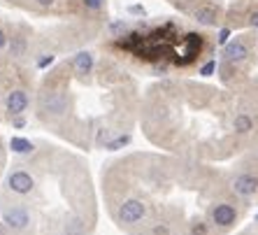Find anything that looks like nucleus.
<instances>
[{
  "instance_id": "f257e3e1",
  "label": "nucleus",
  "mask_w": 258,
  "mask_h": 235,
  "mask_svg": "<svg viewBox=\"0 0 258 235\" xmlns=\"http://www.w3.org/2000/svg\"><path fill=\"white\" fill-rule=\"evenodd\" d=\"M147 214V207H144L142 200H126L123 205L119 207V219L123 223H135Z\"/></svg>"
},
{
  "instance_id": "f03ea898",
  "label": "nucleus",
  "mask_w": 258,
  "mask_h": 235,
  "mask_svg": "<svg viewBox=\"0 0 258 235\" xmlns=\"http://www.w3.org/2000/svg\"><path fill=\"white\" fill-rule=\"evenodd\" d=\"M212 219H214L216 226H233L235 219H237V212L228 203H219L214 207V212H212Z\"/></svg>"
},
{
  "instance_id": "7ed1b4c3",
  "label": "nucleus",
  "mask_w": 258,
  "mask_h": 235,
  "mask_svg": "<svg viewBox=\"0 0 258 235\" xmlns=\"http://www.w3.org/2000/svg\"><path fill=\"white\" fill-rule=\"evenodd\" d=\"M233 191L237 193V196H244V198L253 196V193L258 191V177H253V175H240L237 180L233 182Z\"/></svg>"
},
{
  "instance_id": "20e7f679",
  "label": "nucleus",
  "mask_w": 258,
  "mask_h": 235,
  "mask_svg": "<svg viewBox=\"0 0 258 235\" xmlns=\"http://www.w3.org/2000/svg\"><path fill=\"white\" fill-rule=\"evenodd\" d=\"M193 19L203 26H214L216 19H219V7H216L214 3H203V5L193 12Z\"/></svg>"
},
{
  "instance_id": "39448f33",
  "label": "nucleus",
  "mask_w": 258,
  "mask_h": 235,
  "mask_svg": "<svg viewBox=\"0 0 258 235\" xmlns=\"http://www.w3.org/2000/svg\"><path fill=\"white\" fill-rule=\"evenodd\" d=\"M200 49H203V37L196 35V33H188L186 37H184V58L179 61V63H191L196 56L200 54Z\"/></svg>"
},
{
  "instance_id": "423d86ee",
  "label": "nucleus",
  "mask_w": 258,
  "mask_h": 235,
  "mask_svg": "<svg viewBox=\"0 0 258 235\" xmlns=\"http://www.w3.org/2000/svg\"><path fill=\"white\" fill-rule=\"evenodd\" d=\"M246 56H249V49H246V44L242 42V40L228 42L226 49H223V58L228 61V63H240V61H244Z\"/></svg>"
},
{
  "instance_id": "0eeeda50",
  "label": "nucleus",
  "mask_w": 258,
  "mask_h": 235,
  "mask_svg": "<svg viewBox=\"0 0 258 235\" xmlns=\"http://www.w3.org/2000/svg\"><path fill=\"white\" fill-rule=\"evenodd\" d=\"M3 219H5V223L12 226V228H26V226H28V212H26L24 207L5 210L3 212Z\"/></svg>"
},
{
  "instance_id": "6e6552de",
  "label": "nucleus",
  "mask_w": 258,
  "mask_h": 235,
  "mask_svg": "<svg viewBox=\"0 0 258 235\" xmlns=\"http://www.w3.org/2000/svg\"><path fill=\"white\" fill-rule=\"evenodd\" d=\"M7 182H10V189L14 193H30V189H33V177L28 172H12Z\"/></svg>"
},
{
  "instance_id": "1a4fd4ad",
  "label": "nucleus",
  "mask_w": 258,
  "mask_h": 235,
  "mask_svg": "<svg viewBox=\"0 0 258 235\" xmlns=\"http://www.w3.org/2000/svg\"><path fill=\"white\" fill-rule=\"evenodd\" d=\"M26 107H28V96H26L24 91H12V93L7 96V112L12 116L21 114Z\"/></svg>"
},
{
  "instance_id": "9d476101",
  "label": "nucleus",
  "mask_w": 258,
  "mask_h": 235,
  "mask_svg": "<svg viewBox=\"0 0 258 235\" xmlns=\"http://www.w3.org/2000/svg\"><path fill=\"white\" fill-rule=\"evenodd\" d=\"M75 68H77L79 75H86L93 68V56L89 54V51H79L77 56H75Z\"/></svg>"
},
{
  "instance_id": "9b49d317",
  "label": "nucleus",
  "mask_w": 258,
  "mask_h": 235,
  "mask_svg": "<svg viewBox=\"0 0 258 235\" xmlns=\"http://www.w3.org/2000/svg\"><path fill=\"white\" fill-rule=\"evenodd\" d=\"M10 147H12V151H17V154H30V151H33V145L24 138H12L10 140Z\"/></svg>"
},
{
  "instance_id": "f8f14e48",
  "label": "nucleus",
  "mask_w": 258,
  "mask_h": 235,
  "mask_svg": "<svg viewBox=\"0 0 258 235\" xmlns=\"http://www.w3.org/2000/svg\"><path fill=\"white\" fill-rule=\"evenodd\" d=\"M253 126V121L249 119L246 114H240V116H235V131L237 133H249Z\"/></svg>"
},
{
  "instance_id": "ddd939ff",
  "label": "nucleus",
  "mask_w": 258,
  "mask_h": 235,
  "mask_svg": "<svg viewBox=\"0 0 258 235\" xmlns=\"http://www.w3.org/2000/svg\"><path fill=\"white\" fill-rule=\"evenodd\" d=\"M128 142H131V135H119V138H116V140H112V142H107V145H105V147H107V149H112V151H114V149H121V147H126Z\"/></svg>"
},
{
  "instance_id": "4468645a",
  "label": "nucleus",
  "mask_w": 258,
  "mask_h": 235,
  "mask_svg": "<svg viewBox=\"0 0 258 235\" xmlns=\"http://www.w3.org/2000/svg\"><path fill=\"white\" fill-rule=\"evenodd\" d=\"M214 70H216V61H207V63L200 68V75H203V77H210Z\"/></svg>"
},
{
  "instance_id": "2eb2a0df",
  "label": "nucleus",
  "mask_w": 258,
  "mask_h": 235,
  "mask_svg": "<svg viewBox=\"0 0 258 235\" xmlns=\"http://www.w3.org/2000/svg\"><path fill=\"white\" fill-rule=\"evenodd\" d=\"M228 37H230V28H221L216 40H219V44H221V47H226V44H228Z\"/></svg>"
},
{
  "instance_id": "dca6fc26",
  "label": "nucleus",
  "mask_w": 258,
  "mask_h": 235,
  "mask_svg": "<svg viewBox=\"0 0 258 235\" xmlns=\"http://www.w3.org/2000/svg\"><path fill=\"white\" fill-rule=\"evenodd\" d=\"M191 233L193 235H207V226H205V223H193Z\"/></svg>"
},
{
  "instance_id": "f3484780",
  "label": "nucleus",
  "mask_w": 258,
  "mask_h": 235,
  "mask_svg": "<svg viewBox=\"0 0 258 235\" xmlns=\"http://www.w3.org/2000/svg\"><path fill=\"white\" fill-rule=\"evenodd\" d=\"M102 3H105V0H84V5L89 7V10H100Z\"/></svg>"
},
{
  "instance_id": "a211bd4d",
  "label": "nucleus",
  "mask_w": 258,
  "mask_h": 235,
  "mask_svg": "<svg viewBox=\"0 0 258 235\" xmlns=\"http://www.w3.org/2000/svg\"><path fill=\"white\" fill-rule=\"evenodd\" d=\"M249 26H253V28H258V10H253V12L249 14Z\"/></svg>"
},
{
  "instance_id": "6ab92c4d",
  "label": "nucleus",
  "mask_w": 258,
  "mask_h": 235,
  "mask_svg": "<svg viewBox=\"0 0 258 235\" xmlns=\"http://www.w3.org/2000/svg\"><path fill=\"white\" fill-rule=\"evenodd\" d=\"M128 12H131V14H140V17H144V7H140V5H131V7H128Z\"/></svg>"
},
{
  "instance_id": "aec40b11",
  "label": "nucleus",
  "mask_w": 258,
  "mask_h": 235,
  "mask_svg": "<svg viewBox=\"0 0 258 235\" xmlns=\"http://www.w3.org/2000/svg\"><path fill=\"white\" fill-rule=\"evenodd\" d=\"M54 63V56H44L42 61H40V68H47V66H51Z\"/></svg>"
},
{
  "instance_id": "412c9836",
  "label": "nucleus",
  "mask_w": 258,
  "mask_h": 235,
  "mask_svg": "<svg viewBox=\"0 0 258 235\" xmlns=\"http://www.w3.org/2000/svg\"><path fill=\"white\" fill-rule=\"evenodd\" d=\"M154 235H168V228H165V226H156V228H154Z\"/></svg>"
},
{
  "instance_id": "4be33fe9",
  "label": "nucleus",
  "mask_w": 258,
  "mask_h": 235,
  "mask_svg": "<svg viewBox=\"0 0 258 235\" xmlns=\"http://www.w3.org/2000/svg\"><path fill=\"white\" fill-rule=\"evenodd\" d=\"M5 44H7V37H5V33H3V30H0V49L5 47Z\"/></svg>"
},
{
  "instance_id": "5701e85b",
  "label": "nucleus",
  "mask_w": 258,
  "mask_h": 235,
  "mask_svg": "<svg viewBox=\"0 0 258 235\" xmlns=\"http://www.w3.org/2000/svg\"><path fill=\"white\" fill-rule=\"evenodd\" d=\"M42 7H49V5H54V0H37Z\"/></svg>"
},
{
  "instance_id": "b1692460",
  "label": "nucleus",
  "mask_w": 258,
  "mask_h": 235,
  "mask_svg": "<svg viewBox=\"0 0 258 235\" xmlns=\"http://www.w3.org/2000/svg\"><path fill=\"white\" fill-rule=\"evenodd\" d=\"M174 5H186V3H191V0H172Z\"/></svg>"
},
{
  "instance_id": "393cba45",
  "label": "nucleus",
  "mask_w": 258,
  "mask_h": 235,
  "mask_svg": "<svg viewBox=\"0 0 258 235\" xmlns=\"http://www.w3.org/2000/svg\"><path fill=\"white\" fill-rule=\"evenodd\" d=\"M256 219H258V214H256Z\"/></svg>"
}]
</instances>
